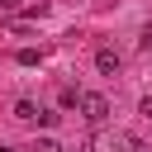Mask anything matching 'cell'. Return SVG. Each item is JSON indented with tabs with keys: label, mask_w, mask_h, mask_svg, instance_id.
<instances>
[{
	"label": "cell",
	"mask_w": 152,
	"mask_h": 152,
	"mask_svg": "<svg viewBox=\"0 0 152 152\" xmlns=\"http://www.w3.org/2000/svg\"><path fill=\"white\" fill-rule=\"evenodd\" d=\"M38 62H43L38 48H24V52H19V66H38Z\"/></svg>",
	"instance_id": "obj_5"
},
{
	"label": "cell",
	"mask_w": 152,
	"mask_h": 152,
	"mask_svg": "<svg viewBox=\"0 0 152 152\" xmlns=\"http://www.w3.org/2000/svg\"><path fill=\"white\" fill-rule=\"evenodd\" d=\"M14 119H19V124L52 128V124H57V109H43V104H33V100H19V104H14Z\"/></svg>",
	"instance_id": "obj_1"
},
{
	"label": "cell",
	"mask_w": 152,
	"mask_h": 152,
	"mask_svg": "<svg viewBox=\"0 0 152 152\" xmlns=\"http://www.w3.org/2000/svg\"><path fill=\"white\" fill-rule=\"evenodd\" d=\"M81 119L100 128V124L109 119V100H104V95H95V90H86V95H81Z\"/></svg>",
	"instance_id": "obj_2"
},
{
	"label": "cell",
	"mask_w": 152,
	"mask_h": 152,
	"mask_svg": "<svg viewBox=\"0 0 152 152\" xmlns=\"http://www.w3.org/2000/svg\"><path fill=\"white\" fill-rule=\"evenodd\" d=\"M138 43H142V48H152V24L142 28V38H138Z\"/></svg>",
	"instance_id": "obj_8"
},
{
	"label": "cell",
	"mask_w": 152,
	"mask_h": 152,
	"mask_svg": "<svg viewBox=\"0 0 152 152\" xmlns=\"http://www.w3.org/2000/svg\"><path fill=\"white\" fill-rule=\"evenodd\" d=\"M138 114H147V119H152V95H142V104H138Z\"/></svg>",
	"instance_id": "obj_7"
},
{
	"label": "cell",
	"mask_w": 152,
	"mask_h": 152,
	"mask_svg": "<svg viewBox=\"0 0 152 152\" xmlns=\"http://www.w3.org/2000/svg\"><path fill=\"white\" fill-rule=\"evenodd\" d=\"M33 152H62V147H57V138H38V142H33Z\"/></svg>",
	"instance_id": "obj_6"
},
{
	"label": "cell",
	"mask_w": 152,
	"mask_h": 152,
	"mask_svg": "<svg viewBox=\"0 0 152 152\" xmlns=\"http://www.w3.org/2000/svg\"><path fill=\"white\" fill-rule=\"evenodd\" d=\"M95 66H100L104 76H119V66H124V57H119L114 48H100V52H95Z\"/></svg>",
	"instance_id": "obj_4"
},
{
	"label": "cell",
	"mask_w": 152,
	"mask_h": 152,
	"mask_svg": "<svg viewBox=\"0 0 152 152\" xmlns=\"http://www.w3.org/2000/svg\"><path fill=\"white\" fill-rule=\"evenodd\" d=\"M14 5H19V0H0V10H14Z\"/></svg>",
	"instance_id": "obj_9"
},
{
	"label": "cell",
	"mask_w": 152,
	"mask_h": 152,
	"mask_svg": "<svg viewBox=\"0 0 152 152\" xmlns=\"http://www.w3.org/2000/svg\"><path fill=\"white\" fill-rule=\"evenodd\" d=\"M0 152H19V147H0Z\"/></svg>",
	"instance_id": "obj_10"
},
{
	"label": "cell",
	"mask_w": 152,
	"mask_h": 152,
	"mask_svg": "<svg viewBox=\"0 0 152 152\" xmlns=\"http://www.w3.org/2000/svg\"><path fill=\"white\" fill-rule=\"evenodd\" d=\"M100 152H138V138L133 133H104L100 138Z\"/></svg>",
	"instance_id": "obj_3"
}]
</instances>
